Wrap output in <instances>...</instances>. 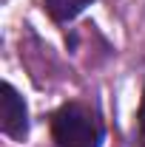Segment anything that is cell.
<instances>
[{"instance_id": "cell-1", "label": "cell", "mask_w": 145, "mask_h": 147, "mask_svg": "<svg viewBox=\"0 0 145 147\" xmlns=\"http://www.w3.org/2000/svg\"><path fill=\"white\" fill-rule=\"evenodd\" d=\"M57 147H100L103 130L97 125L94 113L85 105H66L54 113V125H51Z\"/></svg>"}, {"instance_id": "cell-2", "label": "cell", "mask_w": 145, "mask_h": 147, "mask_svg": "<svg viewBox=\"0 0 145 147\" xmlns=\"http://www.w3.org/2000/svg\"><path fill=\"white\" fill-rule=\"evenodd\" d=\"M0 130L12 139H23L29 133V110L26 102L9 82L0 88Z\"/></svg>"}, {"instance_id": "cell-3", "label": "cell", "mask_w": 145, "mask_h": 147, "mask_svg": "<svg viewBox=\"0 0 145 147\" xmlns=\"http://www.w3.org/2000/svg\"><path fill=\"white\" fill-rule=\"evenodd\" d=\"M94 0H46V9H49V14L60 23H66V20H74L85 6H91Z\"/></svg>"}, {"instance_id": "cell-4", "label": "cell", "mask_w": 145, "mask_h": 147, "mask_svg": "<svg viewBox=\"0 0 145 147\" xmlns=\"http://www.w3.org/2000/svg\"><path fill=\"white\" fill-rule=\"evenodd\" d=\"M137 122H140V142L145 147V91H142V102H140V116H137Z\"/></svg>"}]
</instances>
